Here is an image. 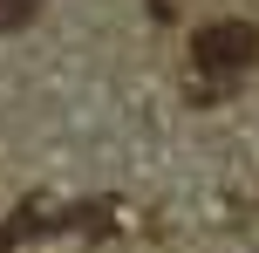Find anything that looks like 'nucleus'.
Listing matches in <instances>:
<instances>
[{
    "mask_svg": "<svg viewBox=\"0 0 259 253\" xmlns=\"http://www.w3.org/2000/svg\"><path fill=\"white\" fill-rule=\"evenodd\" d=\"M191 62L205 76H239V68L259 62V27L252 21H211L191 34Z\"/></svg>",
    "mask_w": 259,
    "mask_h": 253,
    "instance_id": "f257e3e1",
    "label": "nucleus"
},
{
    "mask_svg": "<svg viewBox=\"0 0 259 253\" xmlns=\"http://www.w3.org/2000/svg\"><path fill=\"white\" fill-rule=\"evenodd\" d=\"M41 14V0H0V34H14V27H27Z\"/></svg>",
    "mask_w": 259,
    "mask_h": 253,
    "instance_id": "f03ea898",
    "label": "nucleus"
},
{
    "mask_svg": "<svg viewBox=\"0 0 259 253\" xmlns=\"http://www.w3.org/2000/svg\"><path fill=\"white\" fill-rule=\"evenodd\" d=\"M143 7H150V21H178V14H184V0H143Z\"/></svg>",
    "mask_w": 259,
    "mask_h": 253,
    "instance_id": "7ed1b4c3",
    "label": "nucleus"
}]
</instances>
